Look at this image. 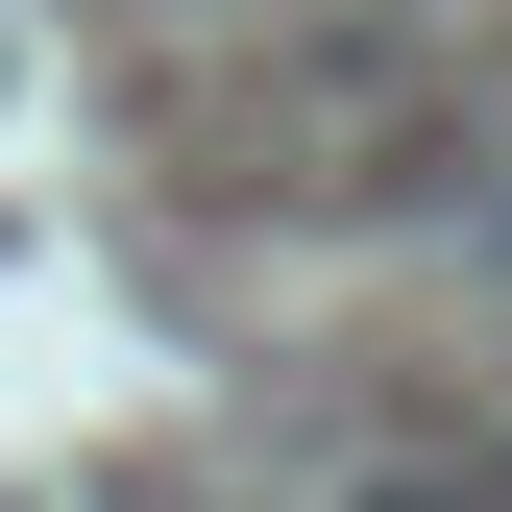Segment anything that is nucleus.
<instances>
[{
	"mask_svg": "<svg viewBox=\"0 0 512 512\" xmlns=\"http://www.w3.org/2000/svg\"><path fill=\"white\" fill-rule=\"evenodd\" d=\"M366 512H439V488H366Z\"/></svg>",
	"mask_w": 512,
	"mask_h": 512,
	"instance_id": "nucleus-1",
	"label": "nucleus"
}]
</instances>
